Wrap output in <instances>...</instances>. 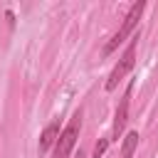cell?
<instances>
[{
	"label": "cell",
	"instance_id": "1",
	"mask_svg": "<svg viewBox=\"0 0 158 158\" xmlns=\"http://www.w3.org/2000/svg\"><path fill=\"white\" fill-rule=\"evenodd\" d=\"M143 7H146V2H133V5H131V10L126 12V17H123L121 27L116 30V35L104 44V57H109L111 52H116V49H118V44H123V42H126V37H133V30H136V25H138V20H141Z\"/></svg>",
	"mask_w": 158,
	"mask_h": 158
},
{
	"label": "cell",
	"instance_id": "2",
	"mask_svg": "<svg viewBox=\"0 0 158 158\" xmlns=\"http://www.w3.org/2000/svg\"><path fill=\"white\" fill-rule=\"evenodd\" d=\"M136 47H138V35H133V37H131L128 47L123 49V54L118 57L116 67L111 69V74H109V79H106V91H114V89L118 86V81H121L131 69H133V64H136Z\"/></svg>",
	"mask_w": 158,
	"mask_h": 158
},
{
	"label": "cell",
	"instance_id": "3",
	"mask_svg": "<svg viewBox=\"0 0 158 158\" xmlns=\"http://www.w3.org/2000/svg\"><path fill=\"white\" fill-rule=\"evenodd\" d=\"M79 128H81V111H74V116L69 118V123L64 126V131L59 133V138L54 143V158H69V153L79 138Z\"/></svg>",
	"mask_w": 158,
	"mask_h": 158
},
{
	"label": "cell",
	"instance_id": "4",
	"mask_svg": "<svg viewBox=\"0 0 158 158\" xmlns=\"http://www.w3.org/2000/svg\"><path fill=\"white\" fill-rule=\"evenodd\" d=\"M128 104H131V86L126 89V94L121 96L118 101V109L114 114V133H111V141H118L123 128H126V121H128Z\"/></svg>",
	"mask_w": 158,
	"mask_h": 158
},
{
	"label": "cell",
	"instance_id": "5",
	"mask_svg": "<svg viewBox=\"0 0 158 158\" xmlns=\"http://www.w3.org/2000/svg\"><path fill=\"white\" fill-rule=\"evenodd\" d=\"M57 138H59V121L54 118V121L42 131V136H40V153H47V151L57 143Z\"/></svg>",
	"mask_w": 158,
	"mask_h": 158
},
{
	"label": "cell",
	"instance_id": "6",
	"mask_svg": "<svg viewBox=\"0 0 158 158\" xmlns=\"http://www.w3.org/2000/svg\"><path fill=\"white\" fill-rule=\"evenodd\" d=\"M136 146H138V133H136V131L126 133V138H123V146H121V158H133V151H136Z\"/></svg>",
	"mask_w": 158,
	"mask_h": 158
},
{
	"label": "cell",
	"instance_id": "7",
	"mask_svg": "<svg viewBox=\"0 0 158 158\" xmlns=\"http://www.w3.org/2000/svg\"><path fill=\"white\" fill-rule=\"evenodd\" d=\"M109 141H111V138H99V143L94 146V158H101V156L106 153V148H109Z\"/></svg>",
	"mask_w": 158,
	"mask_h": 158
},
{
	"label": "cell",
	"instance_id": "8",
	"mask_svg": "<svg viewBox=\"0 0 158 158\" xmlns=\"http://www.w3.org/2000/svg\"><path fill=\"white\" fill-rule=\"evenodd\" d=\"M74 158H86V153H84V151H79V153H77Z\"/></svg>",
	"mask_w": 158,
	"mask_h": 158
}]
</instances>
